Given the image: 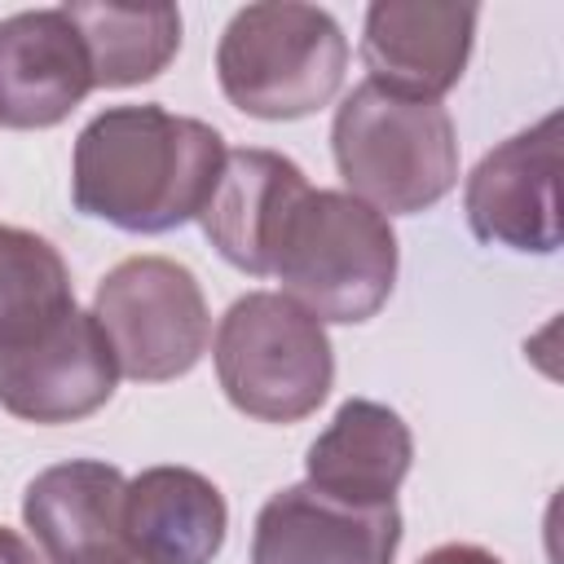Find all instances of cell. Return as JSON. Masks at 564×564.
Listing matches in <instances>:
<instances>
[{"mask_svg":"<svg viewBox=\"0 0 564 564\" xmlns=\"http://www.w3.org/2000/svg\"><path fill=\"white\" fill-rule=\"evenodd\" d=\"M348 70V40L317 4L264 0L229 18L216 44V79L229 106L251 119H304L335 101Z\"/></svg>","mask_w":564,"mask_h":564,"instance_id":"obj_4","label":"cell"},{"mask_svg":"<svg viewBox=\"0 0 564 564\" xmlns=\"http://www.w3.org/2000/svg\"><path fill=\"white\" fill-rule=\"evenodd\" d=\"M401 546L397 502L357 507L322 489H278L251 533V564H392Z\"/></svg>","mask_w":564,"mask_h":564,"instance_id":"obj_9","label":"cell"},{"mask_svg":"<svg viewBox=\"0 0 564 564\" xmlns=\"http://www.w3.org/2000/svg\"><path fill=\"white\" fill-rule=\"evenodd\" d=\"M123 471L101 458L44 467L22 494V520L48 564H132L123 538Z\"/></svg>","mask_w":564,"mask_h":564,"instance_id":"obj_11","label":"cell"},{"mask_svg":"<svg viewBox=\"0 0 564 564\" xmlns=\"http://www.w3.org/2000/svg\"><path fill=\"white\" fill-rule=\"evenodd\" d=\"M308 194V176L278 150H229L198 212L207 242L242 273L269 278L273 242L291 207Z\"/></svg>","mask_w":564,"mask_h":564,"instance_id":"obj_13","label":"cell"},{"mask_svg":"<svg viewBox=\"0 0 564 564\" xmlns=\"http://www.w3.org/2000/svg\"><path fill=\"white\" fill-rule=\"evenodd\" d=\"M93 317L115 352L119 375L137 383L189 375L212 339L198 278L167 256H132L115 264L93 295Z\"/></svg>","mask_w":564,"mask_h":564,"instance_id":"obj_6","label":"cell"},{"mask_svg":"<svg viewBox=\"0 0 564 564\" xmlns=\"http://www.w3.org/2000/svg\"><path fill=\"white\" fill-rule=\"evenodd\" d=\"M70 308L75 291L57 247L31 229L0 225V348L31 339Z\"/></svg>","mask_w":564,"mask_h":564,"instance_id":"obj_17","label":"cell"},{"mask_svg":"<svg viewBox=\"0 0 564 564\" xmlns=\"http://www.w3.org/2000/svg\"><path fill=\"white\" fill-rule=\"evenodd\" d=\"M93 62L62 9H22L0 22V123L53 128L93 93Z\"/></svg>","mask_w":564,"mask_h":564,"instance_id":"obj_12","label":"cell"},{"mask_svg":"<svg viewBox=\"0 0 564 564\" xmlns=\"http://www.w3.org/2000/svg\"><path fill=\"white\" fill-rule=\"evenodd\" d=\"M419 564H502L494 551L476 546V542H445L436 551H427Z\"/></svg>","mask_w":564,"mask_h":564,"instance_id":"obj_18","label":"cell"},{"mask_svg":"<svg viewBox=\"0 0 564 564\" xmlns=\"http://www.w3.org/2000/svg\"><path fill=\"white\" fill-rule=\"evenodd\" d=\"M269 273L282 295L326 322H370L397 282V234L348 189H313L291 207Z\"/></svg>","mask_w":564,"mask_h":564,"instance_id":"obj_3","label":"cell"},{"mask_svg":"<svg viewBox=\"0 0 564 564\" xmlns=\"http://www.w3.org/2000/svg\"><path fill=\"white\" fill-rule=\"evenodd\" d=\"M115 352L97 317L79 308L0 348V405L26 423H79L115 397Z\"/></svg>","mask_w":564,"mask_h":564,"instance_id":"obj_7","label":"cell"},{"mask_svg":"<svg viewBox=\"0 0 564 564\" xmlns=\"http://www.w3.org/2000/svg\"><path fill=\"white\" fill-rule=\"evenodd\" d=\"M463 212L480 242L551 256L560 247V115L494 145L467 176Z\"/></svg>","mask_w":564,"mask_h":564,"instance_id":"obj_8","label":"cell"},{"mask_svg":"<svg viewBox=\"0 0 564 564\" xmlns=\"http://www.w3.org/2000/svg\"><path fill=\"white\" fill-rule=\"evenodd\" d=\"M335 167L352 198L388 216L441 203L458 181V137L441 101L361 79L330 123Z\"/></svg>","mask_w":564,"mask_h":564,"instance_id":"obj_2","label":"cell"},{"mask_svg":"<svg viewBox=\"0 0 564 564\" xmlns=\"http://www.w3.org/2000/svg\"><path fill=\"white\" fill-rule=\"evenodd\" d=\"M225 137L163 106H110L84 123L70 198L123 234H167L194 220L225 167Z\"/></svg>","mask_w":564,"mask_h":564,"instance_id":"obj_1","label":"cell"},{"mask_svg":"<svg viewBox=\"0 0 564 564\" xmlns=\"http://www.w3.org/2000/svg\"><path fill=\"white\" fill-rule=\"evenodd\" d=\"M229 507L194 467H145L123 489V538L141 564H212Z\"/></svg>","mask_w":564,"mask_h":564,"instance_id":"obj_14","label":"cell"},{"mask_svg":"<svg viewBox=\"0 0 564 564\" xmlns=\"http://www.w3.org/2000/svg\"><path fill=\"white\" fill-rule=\"evenodd\" d=\"M414 463V436L405 419L379 401L352 397L335 410L326 432L308 445V485L357 507H383L397 498Z\"/></svg>","mask_w":564,"mask_h":564,"instance_id":"obj_15","label":"cell"},{"mask_svg":"<svg viewBox=\"0 0 564 564\" xmlns=\"http://www.w3.org/2000/svg\"><path fill=\"white\" fill-rule=\"evenodd\" d=\"M212 361L229 405L260 423L308 419L335 383L326 326L282 291L234 300L216 326Z\"/></svg>","mask_w":564,"mask_h":564,"instance_id":"obj_5","label":"cell"},{"mask_svg":"<svg viewBox=\"0 0 564 564\" xmlns=\"http://www.w3.org/2000/svg\"><path fill=\"white\" fill-rule=\"evenodd\" d=\"M0 564H44V560L35 555V546L22 533H13V529L0 524Z\"/></svg>","mask_w":564,"mask_h":564,"instance_id":"obj_19","label":"cell"},{"mask_svg":"<svg viewBox=\"0 0 564 564\" xmlns=\"http://www.w3.org/2000/svg\"><path fill=\"white\" fill-rule=\"evenodd\" d=\"M62 13L75 22L97 88L145 84L167 70L181 48V9L176 4H106L70 0Z\"/></svg>","mask_w":564,"mask_h":564,"instance_id":"obj_16","label":"cell"},{"mask_svg":"<svg viewBox=\"0 0 564 564\" xmlns=\"http://www.w3.org/2000/svg\"><path fill=\"white\" fill-rule=\"evenodd\" d=\"M476 4L445 0H379L366 9L361 62L375 84L441 101L471 57Z\"/></svg>","mask_w":564,"mask_h":564,"instance_id":"obj_10","label":"cell"}]
</instances>
